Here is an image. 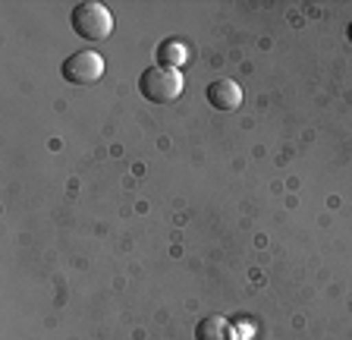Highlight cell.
Returning a JSON list of instances; mask_svg holds the SVG:
<instances>
[{"label": "cell", "instance_id": "cell-6", "mask_svg": "<svg viewBox=\"0 0 352 340\" xmlns=\"http://www.w3.org/2000/svg\"><path fill=\"white\" fill-rule=\"evenodd\" d=\"M230 325H227V318H220V315H208L198 321L195 328V340H230Z\"/></svg>", "mask_w": 352, "mask_h": 340}, {"label": "cell", "instance_id": "cell-2", "mask_svg": "<svg viewBox=\"0 0 352 340\" xmlns=\"http://www.w3.org/2000/svg\"><path fill=\"white\" fill-rule=\"evenodd\" d=\"M69 23H73L76 35L85 38V41H104V38L113 35V13L95 0H85V3L73 7Z\"/></svg>", "mask_w": 352, "mask_h": 340}, {"label": "cell", "instance_id": "cell-7", "mask_svg": "<svg viewBox=\"0 0 352 340\" xmlns=\"http://www.w3.org/2000/svg\"><path fill=\"white\" fill-rule=\"evenodd\" d=\"M346 38H349V41H352V23H349V29H346Z\"/></svg>", "mask_w": 352, "mask_h": 340}, {"label": "cell", "instance_id": "cell-1", "mask_svg": "<svg viewBox=\"0 0 352 340\" xmlns=\"http://www.w3.org/2000/svg\"><path fill=\"white\" fill-rule=\"evenodd\" d=\"M183 76H179V70H170V67H161V63H151V67L145 70V73L139 76V92L142 98H148V101L154 104H170L176 101V98L183 95Z\"/></svg>", "mask_w": 352, "mask_h": 340}, {"label": "cell", "instance_id": "cell-5", "mask_svg": "<svg viewBox=\"0 0 352 340\" xmlns=\"http://www.w3.org/2000/svg\"><path fill=\"white\" fill-rule=\"evenodd\" d=\"M186 60H189V47L179 41V38H167L161 47H157V63L170 70H183Z\"/></svg>", "mask_w": 352, "mask_h": 340}, {"label": "cell", "instance_id": "cell-3", "mask_svg": "<svg viewBox=\"0 0 352 340\" xmlns=\"http://www.w3.org/2000/svg\"><path fill=\"white\" fill-rule=\"evenodd\" d=\"M60 73L69 85H95L104 76V57L98 51H76L63 60Z\"/></svg>", "mask_w": 352, "mask_h": 340}, {"label": "cell", "instance_id": "cell-4", "mask_svg": "<svg viewBox=\"0 0 352 340\" xmlns=\"http://www.w3.org/2000/svg\"><path fill=\"white\" fill-rule=\"evenodd\" d=\"M208 101L217 111H239L242 107V89L233 79H217L208 85Z\"/></svg>", "mask_w": 352, "mask_h": 340}]
</instances>
